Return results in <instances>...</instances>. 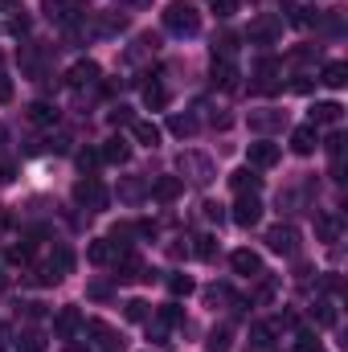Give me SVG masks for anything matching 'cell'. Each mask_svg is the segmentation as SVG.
Masks as SVG:
<instances>
[{
	"label": "cell",
	"instance_id": "cell-1",
	"mask_svg": "<svg viewBox=\"0 0 348 352\" xmlns=\"http://www.w3.org/2000/svg\"><path fill=\"white\" fill-rule=\"evenodd\" d=\"M164 25H168V33H176V37H193L201 29V12H197L193 0H173L164 8Z\"/></svg>",
	"mask_w": 348,
	"mask_h": 352
},
{
	"label": "cell",
	"instance_id": "cell-2",
	"mask_svg": "<svg viewBox=\"0 0 348 352\" xmlns=\"http://www.w3.org/2000/svg\"><path fill=\"white\" fill-rule=\"evenodd\" d=\"M250 90L254 94H274L279 90V78H283V66H279V58H270V54H262L259 62H254V70H250Z\"/></svg>",
	"mask_w": 348,
	"mask_h": 352
},
{
	"label": "cell",
	"instance_id": "cell-3",
	"mask_svg": "<svg viewBox=\"0 0 348 352\" xmlns=\"http://www.w3.org/2000/svg\"><path fill=\"white\" fill-rule=\"evenodd\" d=\"M246 37H250V45H274V41L283 37V16H279V12H259V16L250 21Z\"/></svg>",
	"mask_w": 348,
	"mask_h": 352
},
{
	"label": "cell",
	"instance_id": "cell-4",
	"mask_svg": "<svg viewBox=\"0 0 348 352\" xmlns=\"http://www.w3.org/2000/svg\"><path fill=\"white\" fill-rule=\"evenodd\" d=\"M176 168H180V180H193V184H209V180L217 176L213 173V160L201 156V152H180Z\"/></svg>",
	"mask_w": 348,
	"mask_h": 352
},
{
	"label": "cell",
	"instance_id": "cell-5",
	"mask_svg": "<svg viewBox=\"0 0 348 352\" xmlns=\"http://www.w3.org/2000/svg\"><path fill=\"white\" fill-rule=\"evenodd\" d=\"M234 221L242 226V230H254L262 221V201L259 192H238V201H234Z\"/></svg>",
	"mask_w": 348,
	"mask_h": 352
},
{
	"label": "cell",
	"instance_id": "cell-6",
	"mask_svg": "<svg viewBox=\"0 0 348 352\" xmlns=\"http://www.w3.org/2000/svg\"><path fill=\"white\" fill-rule=\"evenodd\" d=\"M74 201L87 205V209H107V188L98 184V176H83L74 184Z\"/></svg>",
	"mask_w": 348,
	"mask_h": 352
},
{
	"label": "cell",
	"instance_id": "cell-7",
	"mask_svg": "<svg viewBox=\"0 0 348 352\" xmlns=\"http://www.w3.org/2000/svg\"><path fill=\"white\" fill-rule=\"evenodd\" d=\"M266 246L274 250V254H295L299 250V234H295V226H270L266 230Z\"/></svg>",
	"mask_w": 348,
	"mask_h": 352
},
{
	"label": "cell",
	"instance_id": "cell-8",
	"mask_svg": "<svg viewBox=\"0 0 348 352\" xmlns=\"http://www.w3.org/2000/svg\"><path fill=\"white\" fill-rule=\"evenodd\" d=\"M83 332H90V336H94V344H98L102 352H119V349H123V336H119L107 320H87V324H83Z\"/></svg>",
	"mask_w": 348,
	"mask_h": 352
},
{
	"label": "cell",
	"instance_id": "cell-9",
	"mask_svg": "<svg viewBox=\"0 0 348 352\" xmlns=\"http://www.w3.org/2000/svg\"><path fill=\"white\" fill-rule=\"evenodd\" d=\"M83 311L78 307H58V316H54V332L62 336V340H74L78 332H83Z\"/></svg>",
	"mask_w": 348,
	"mask_h": 352
},
{
	"label": "cell",
	"instance_id": "cell-10",
	"mask_svg": "<svg viewBox=\"0 0 348 352\" xmlns=\"http://www.w3.org/2000/svg\"><path fill=\"white\" fill-rule=\"evenodd\" d=\"M250 131L259 135H270V131H283L287 127V111H250Z\"/></svg>",
	"mask_w": 348,
	"mask_h": 352
},
{
	"label": "cell",
	"instance_id": "cell-11",
	"mask_svg": "<svg viewBox=\"0 0 348 352\" xmlns=\"http://www.w3.org/2000/svg\"><path fill=\"white\" fill-rule=\"evenodd\" d=\"M279 156H283V148H279V144H270V140L250 144V152H246L250 168H274V164H279Z\"/></svg>",
	"mask_w": 348,
	"mask_h": 352
},
{
	"label": "cell",
	"instance_id": "cell-12",
	"mask_svg": "<svg viewBox=\"0 0 348 352\" xmlns=\"http://www.w3.org/2000/svg\"><path fill=\"white\" fill-rule=\"evenodd\" d=\"M316 148H320V131H316L312 123H303V127L291 131V152H295V156H312Z\"/></svg>",
	"mask_w": 348,
	"mask_h": 352
},
{
	"label": "cell",
	"instance_id": "cell-13",
	"mask_svg": "<svg viewBox=\"0 0 348 352\" xmlns=\"http://www.w3.org/2000/svg\"><path fill=\"white\" fill-rule=\"evenodd\" d=\"M180 192H184V180L180 176H160L156 184H148V197H156L160 205H173Z\"/></svg>",
	"mask_w": 348,
	"mask_h": 352
},
{
	"label": "cell",
	"instance_id": "cell-14",
	"mask_svg": "<svg viewBox=\"0 0 348 352\" xmlns=\"http://www.w3.org/2000/svg\"><path fill=\"white\" fill-rule=\"evenodd\" d=\"M238 66L230 58H213V87L217 90H238Z\"/></svg>",
	"mask_w": 348,
	"mask_h": 352
},
{
	"label": "cell",
	"instance_id": "cell-15",
	"mask_svg": "<svg viewBox=\"0 0 348 352\" xmlns=\"http://www.w3.org/2000/svg\"><path fill=\"white\" fill-rule=\"evenodd\" d=\"M340 234H345V221H340V213H320L316 217V238L320 242H340Z\"/></svg>",
	"mask_w": 348,
	"mask_h": 352
},
{
	"label": "cell",
	"instance_id": "cell-16",
	"mask_svg": "<svg viewBox=\"0 0 348 352\" xmlns=\"http://www.w3.org/2000/svg\"><path fill=\"white\" fill-rule=\"evenodd\" d=\"M66 82H70V87L74 90H83V87H94V82H98V62H74V66H70V74H66Z\"/></svg>",
	"mask_w": 348,
	"mask_h": 352
},
{
	"label": "cell",
	"instance_id": "cell-17",
	"mask_svg": "<svg viewBox=\"0 0 348 352\" xmlns=\"http://www.w3.org/2000/svg\"><path fill=\"white\" fill-rule=\"evenodd\" d=\"M98 37H115V33H123L127 29V16L123 12H94V25H90Z\"/></svg>",
	"mask_w": 348,
	"mask_h": 352
},
{
	"label": "cell",
	"instance_id": "cell-18",
	"mask_svg": "<svg viewBox=\"0 0 348 352\" xmlns=\"http://www.w3.org/2000/svg\"><path fill=\"white\" fill-rule=\"evenodd\" d=\"M345 119V107L340 102H316L312 107V127H336Z\"/></svg>",
	"mask_w": 348,
	"mask_h": 352
},
{
	"label": "cell",
	"instance_id": "cell-19",
	"mask_svg": "<svg viewBox=\"0 0 348 352\" xmlns=\"http://www.w3.org/2000/svg\"><path fill=\"white\" fill-rule=\"evenodd\" d=\"M230 266H234L238 274H246V278H262V258L254 250H234V254H230Z\"/></svg>",
	"mask_w": 348,
	"mask_h": 352
},
{
	"label": "cell",
	"instance_id": "cell-20",
	"mask_svg": "<svg viewBox=\"0 0 348 352\" xmlns=\"http://www.w3.org/2000/svg\"><path fill=\"white\" fill-rule=\"evenodd\" d=\"M119 254H123V250H115V242H111V238H98V242H90V246H87V258H90L94 266L115 263Z\"/></svg>",
	"mask_w": 348,
	"mask_h": 352
},
{
	"label": "cell",
	"instance_id": "cell-21",
	"mask_svg": "<svg viewBox=\"0 0 348 352\" xmlns=\"http://www.w3.org/2000/svg\"><path fill=\"white\" fill-rule=\"evenodd\" d=\"M131 135H135V144H144V148H156V144H160V127H156L152 119H131Z\"/></svg>",
	"mask_w": 348,
	"mask_h": 352
},
{
	"label": "cell",
	"instance_id": "cell-22",
	"mask_svg": "<svg viewBox=\"0 0 348 352\" xmlns=\"http://www.w3.org/2000/svg\"><path fill=\"white\" fill-rule=\"evenodd\" d=\"M98 156H102V164H127V160H131V148L115 135V140H107V144L98 148Z\"/></svg>",
	"mask_w": 348,
	"mask_h": 352
},
{
	"label": "cell",
	"instance_id": "cell-23",
	"mask_svg": "<svg viewBox=\"0 0 348 352\" xmlns=\"http://www.w3.org/2000/svg\"><path fill=\"white\" fill-rule=\"evenodd\" d=\"M25 119H29L33 127H54V123H58V107H50V102H33V107L25 111Z\"/></svg>",
	"mask_w": 348,
	"mask_h": 352
},
{
	"label": "cell",
	"instance_id": "cell-24",
	"mask_svg": "<svg viewBox=\"0 0 348 352\" xmlns=\"http://www.w3.org/2000/svg\"><path fill=\"white\" fill-rule=\"evenodd\" d=\"M148 197V184L140 180V176H127V180H119V201H127V205H140Z\"/></svg>",
	"mask_w": 348,
	"mask_h": 352
},
{
	"label": "cell",
	"instance_id": "cell-25",
	"mask_svg": "<svg viewBox=\"0 0 348 352\" xmlns=\"http://www.w3.org/2000/svg\"><path fill=\"white\" fill-rule=\"evenodd\" d=\"M230 184H234V192H259V184H262V176L246 164V168H238V173L230 176Z\"/></svg>",
	"mask_w": 348,
	"mask_h": 352
},
{
	"label": "cell",
	"instance_id": "cell-26",
	"mask_svg": "<svg viewBox=\"0 0 348 352\" xmlns=\"http://www.w3.org/2000/svg\"><path fill=\"white\" fill-rule=\"evenodd\" d=\"M274 336H279V332L270 328V320H266V324H250V349L254 352H266L274 344Z\"/></svg>",
	"mask_w": 348,
	"mask_h": 352
},
{
	"label": "cell",
	"instance_id": "cell-27",
	"mask_svg": "<svg viewBox=\"0 0 348 352\" xmlns=\"http://www.w3.org/2000/svg\"><path fill=\"white\" fill-rule=\"evenodd\" d=\"M17 352H45V332H37V328H25L17 340Z\"/></svg>",
	"mask_w": 348,
	"mask_h": 352
},
{
	"label": "cell",
	"instance_id": "cell-28",
	"mask_svg": "<svg viewBox=\"0 0 348 352\" xmlns=\"http://www.w3.org/2000/svg\"><path fill=\"white\" fill-rule=\"evenodd\" d=\"M197 127H201V123H197V115H188V111H184V115H173V119H168V131H173V135H180V140L197 135Z\"/></svg>",
	"mask_w": 348,
	"mask_h": 352
},
{
	"label": "cell",
	"instance_id": "cell-29",
	"mask_svg": "<svg viewBox=\"0 0 348 352\" xmlns=\"http://www.w3.org/2000/svg\"><path fill=\"white\" fill-rule=\"evenodd\" d=\"M320 82H324V87H332V90H340V87L348 82V62H328Z\"/></svg>",
	"mask_w": 348,
	"mask_h": 352
},
{
	"label": "cell",
	"instance_id": "cell-30",
	"mask_svg": "<svg viewBox=\"0 0 348 352\" xmlns=\"http://www.w3.org/2000/svg\"><path fill=\"white\" fill-rule=\"evenodd\" d=\"M144 107H148V111H164V107H168V90L160 87V82H148V87H144Z\"/></svg>",
	"mask_w": 348,
	"mask_h": 352
},
{
	"label": "cell",
	"instance_id": "cell-31",
	"mask_svg": "<svg viewBox=\"0 0 348 352\" xmlns=\"http://www.w3.org/2000/svg\"><path fill=\"white\" fill-rule=\"evenodd\" d=\"M316 324H320V328H336V324H340V311H336L332 299H320V303H316Z\"/></svg>",
	"mask_w": 348,
	"mask_h": 352
},
{
	"label": "cell",
	"instance_id": "cell-32",
	"mask_svg": "<svg viewBox=\"0 0 348 352\" xmlns=\"http://www.w3.org/2000/svg\"><path fill=\"white\" fill-rule=\"evenodd\" d=\"M156 50H160V37H156V33H140V37H135V50H131L127 58L135 62V58H148V54H156Z\"/></svg>",
	"mask_w": 348,
	"mask_h": 352
},
{
	"label": "cell",
	"instance_id": "cell-33",
	"mask_svg": "<svg viewBox=\"0 0 348 352\" xmlns=\"http://www.w3.org/2000/svg\"><path fill=\"white\" fill-rule=\"evenodd\" d=\"M29 283H33V287H54V283H62V274L45 263V266H33V270H29Z\"/></svg>",
	"mask_w": 348,
	"mask_h": 352
},
{
	"label": "cell",
	"instance_id": "cell-34",
	"mask_svg": "<svg viewBox=\"0 0 348 352\" xmlns=\"http://www.w3.org/2000/svg\"><path fill=\"white\" fill-rule=\"evenodd\" d=\"M230 344H234V332H230V328H213L209 340H205L209 352H230Z\"/></svg>",
	"mask_w": 348,
	"mask_h": 352
},
{
	"label": "cell",
	"instance_id": "cell-35",
	"mask_svg": "<svg viewBox=\"0 0 348 352\" xmlns=\"http://www.w3.org/2000/svg\"><path fill=\"white\" fill-rule=\"evenodd\" d=\"M193 254H197L201 263H213V258H217V238H213V234H201L197 246H193Z\"/></svg>",
	"mask_w": 348,
	"mask_h": 352
},
{
	"label": "cell",
	"instance_id": "cell-36",
	"mask_svg": "<svg viewBox=\"0 0 348 352\" xmlns=\"http://www.w3.org/2000/svg\"><path fill=\"white\" fill-rule=\"evenodd\" d=\"M234 50H238V37H234V33H221V37L213 41V58H230V62H234Z\"/></svg>",
	"mask_w": 348,
	"mask_h": 352
},
{
	"label": "cell",
	"instance_id": "cell-37",
	"mask_svg": "<svg viewBox=\"0 0 348 352\" xmlns=\"http://www.w3.org/2000/svg\"><path fill=\"white\" fill-rule=\"evenodd\" d=\"M148 311H152V307H148L144 299H127V303H123V316H127L131 324H144V320H148Z\"/></svg>",
	"mask_w": 348,
	"mask_h": 352
},
{
	"label": "cell",
	"instance_id": "cell-38",
	"mask_svg": "<svg viewBox=\"0 0 348 352\" xmlns=\"http://www.w3.org/2000/svg\"><path fill=\"white\" fill-rule=\"evenodd\" d=\"M50 266H54L58 274H70V270H74V254H70V246H58L54 258H50Z\"/></svg>",
	"mask_w": 348,
	"mask_h": 352
},
{
	"label": "cell",
	"instance_id": "cell-39",
	"mask_svg": "<svg viewBox=\"0 0 348 352\" xmlns=\"http://www.w3.org/2000/svg\"><path fill=\"white\" fill-rule=\"evenodd\" d=\"M8 263H12V266H29V263H33V246H29V242L8 246Z\"/></svg>",
	"mask_w": 348,
	"mask_h": 352
},
{
	"label": "cell",
	"instance_id": "cell-40",
	"mask_svg": "<svg viewBox=\"0 0 348 352\" xmlns=\"http://www.w3.org/2000/svg\"><path fill=\"white\" fill-rule=\"evenodd\" d=\"M168 291H173L176 299H184V295H193L197 287H193V278H188V274H168Z\"/></svg>",
	"mask_w": 348,
	"mask_h": 352
},
{
	"label": "cell",
	"instance_id": "cell-41",
	"mask_svg": "<svg viewBox=\"0 0 348 352\" xmlns=\"http://www.w3.org/2000/svg\"><path fill=\"white\" fill-rule=\"evenodd\" d=\"M205 299H209L213 307H217V303H234V307L242 303V299H234V291H230V287H205Z\"/></svg>",
	"mask_w": 348,
	"mask_h": 352
},
{
	"label": "cell",
	"instance_id": "cell-42",
	"mask_svg": "<svg viewBox=\"0 0 348 352\" xmlns=\"http://www.w3.org/2000/svg\"><path fill=\"white\" fill-rule=\"evenodd\" d=\"M98 164H102V156H98L94 148H83V152H78V168H83V173H87V176L94 173Z\"/></svg>",
	"mask_w": 348,
	"mask_h": 352
},
{
	"label": "cell",
	"instance_id": "cell-43",
	"mask_svg": "<svg viewBox=\"0 0 348 352\" xmlns=\"http://www.w3.org/2000/svg\"><path fill=\"white\" fill-rule=\"evenodd\" d=\"M156 320H160V324H168V328H176V324H184V311H180L176 303H168V307H164Z\"/></svg>",
	"mask_w": 348,
	"mask_h": 352
},
{
	"label": "cell",
	"instance_id": "cell-44",
	"mask_svg": "<svg viewBox=\"0 0 348 352\" xmlns=\"http://www.w3.org/2000/svg\"><path fill=\"white\" fill-rule=\"evenodd\" d=\"M295 352H320L316 332H299V336H295Z\"/></svg>",
	"mask_w": 348,
	"mask_h": 352
},
{
	"label": "cell",
	"instance_id": "cell-45",
	"mask_svg": "<svg viewBox=\"0 0 348 352\" xmlns=\"http://www.w3.org/2000/svg\"><path fill=\"white\" fill-rule=\"evenodd\" d=\"M107 119H111V123H115V127H123V123H127V127H131V111H127V107H123V102H119V107H111V115H107Z\"/></svg>",
	"mask_w": 348,
	"mask_h": 352
},
{
	"label": "cell",
	"instance_id": "cell-46",
	"mask_svg": "<svg viewBox=\"0 0 348 352\" xmlns=\"http://www.w3.org/2000/svg\"><path fill=\"white\" fill-rule=\"evenodd\" d=\"M209 8H213L217 16H234V12H238V0H209Z\"/></svg>",
	"mask_w": 348,
	"mask_h": 352
},
{
	"label": "cell",
	"instance_id": "cell-47",
	"mask_svg": "<svg viewBox=\"0 0 348 352\" xmlns=\"http://www.w3.org/2000/svg\"><path fill=\"white\" fill-rule=\"evenodd\" d=\"M8 33H12V37H25V33H29V16H12V21H8Z\"/></svg>",
	"mask_w": 348,
	"mask_h": 352
},
{
	"label": "cell",
	"instance_id": "cell-48",
	"mask_svg": "<svg viewBox=\"0 0 348 352\" xmlns=\"http://www.w3.org/2000/svg\"><path fill=\"white\" fill-rule=\"evenodd\" d=\"M201 209H205V217H209V221H221V205H213V201H205Z\"/></svg>",
	"mask_w": 348,
	"mask_h": 352
},
{
	"label": "cell",
	"instance_id": "cell-49",
	"mask_svg": "<svg viewBox=\"0 0 348 352\" xmlns=\"http://www.w3.org/2000/svg\"><path fill=\"white\" fill-rule=\"evenodd\" d=\"M8 98H12V78L0 74V102H8Z\"/></svg>",
	"mask_w": 348,
	"mask_h": 352
},
{
	"label": "cell",
	"instance_id": "cell-50",
	"mask_svg": "<svg viewBox=\"0 0 348 352\" xmlns=\"http://www.w3.org/2000/svg\"><path fill=\"white\" fill-rule=\"evenodd\" d=\"M90 295H94V299H107V295H111V287H107V283H90Z\"/></svg>",
	"mask_w": 348,
	"mask_h": 352
},
{
	"label": "cell",
	"instance_id": "cell-51",
	"mask_svg": "<svg viewBox=\"0 0 348 352\" xmlns=\"http://www.w3.org/2000/svg\"><path fill=\"white\" fill-rule=\"evenodd\" d=\"M25 316H29V320H41V316H45V307H41V303H25Z\"/></svg>",
	"mask_w": 348,
	"mask_h": 352
},
{
	"label": "cell",
	"instance_id": "cell-52",
	"mask_svg": "<svg viewBox=\"0 0 348 352\" xmlns=\"http://www.w3.org/2000/svg\"><path fill=\"white\" fill-rule=\"evenodd\" d=\"M291 90H299V94H307V90H312V78H295V82H291Z\"/></svg>",
	"mask_w": 348,
	"mask_h": 352
},
{
	"label": "cell",
	"instance_id": "cell-53",
	"mask_svg": "<svg viewBox=\"0 0 348 352\" xmlns=\"http://www.w3.org/2000/svg\"><path fill=\"white\" fill-rule=\"evenodd\" d=\"M21 8V0H0V12H17Z\"/></svg>",
	"mask_w": 348,
	"mask_h": 352
},
{
	"label": "cell",
	"instance_id": "cell-54",
	"mask_svg": "<svg viewBox=\"0 0 348 352\" xmlns=\"http://www.w3.org/2000/svg\"><path fill=\"white\" fill-rule=\"evenodd\" d=\"M12 173H17V164H0V180H12Z\"/></svg>",
	"mask_w": 348,
	"mask_h": 352
},
{
	"label": "cell",
	"instance_id": "cell-55",
	"mask_svg": "<svg viewBox=\"0 0 348 352\" xmlns=\"http://www.w3.org/2000/svg\"><path fill=\"white\" fill-rule=\"evenodd\" d=\"M66 352H90L87 344H78V340H70V344H66Z\"/></svg>",
	"mask_w": 348,
	"mask_h": 352
},
{
	"label": "cell",
	"instance_id": "cell-56",
	"mask_svg": "<svg viewBox=\"0 0 348 352\" xmlns=\"http://www.w3.org/2000/svg\"><path fill=\"white\" fill-rule=\"evenodd\" d=\"M4 344H12V340H8V328H0V349H4Z\"/></svg>",
	"mask_w": 348,
	"mask_h": 352
},
{
	"label": "cell",
	"instance_id": "cell-57",
	"mask_svg": "<svg viewBox=\"0 0 348 352\" xmlns=\"http://www.w3.org/2000/svg\"><path fill=\"white\" fill-rule=\"evenodd\" d=\"M4 144H8V127L0 123V148H4Z\"/></svg>",
	"mask_w": 348,
	"mask_h": 352
},
{
	"label": "cell",
	"instance_id": "cell-58",
	"mask_svg": "<svg viewBox=\"0 0 348 352\" xmlns=\"http://www.w3.org/2000/svg\"><path fill=\"white\" fill-rule=\"evenodd\" d=\"M127 4H148V0H127Z\"/></svg>",
	"mask_w": 348,
	"mask_h": 352
},
{
	"label": "cell",
	"instance_id": "cell-59",
	"mask_svg": "<svg viewBox=\"0 0 348 352\" xmlns=\"http://www.w3.org/2000/svg\"><path fill=\"white\" fill-rule=\"evenodd\" d=\"M0 66H4V58H0Z\"/></svg>",
	"mask_w": 348,
	"mask_h": 352
}]
</instances>
